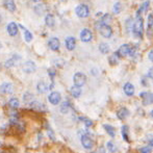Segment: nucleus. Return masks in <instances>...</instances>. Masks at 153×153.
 Masks as SVG:
<instances>
[{"instance_id":"f257e3e1","label":"nucleus","mask_w":153,"mask_h":153,"mask_svg":"<svg viewBox=\"0 0 153 153\" xmlns=\"http://www.w3.org/2000/svg\"><path fill=\"white\" fill-rule=\"evenodd\" d=\"M132 33L135 38L142 39V36H143V34H144V21H143V18H142V17H139V18L137 19V21L134 22V24H133Z\"/></svg>"},{"instance_id":"f03ea898","label":"nucleus","mask_w":153,"mask_h":153,"mask_svg":"<svg viewBox=\"0 0 153 153\" xmlns=\"http://www.w3.org/2000/svg\"><path fill=\"white\" fill-rule=\"evenodd\" d=\"M75 12H76V15L79 18H87L90 15L89 6L85 5V4H79V5L75 8Z\"/></svg>"},{"instance_id":"7ed1b4c3","label":"nucleus","mask_w":153,"mask_h":153,"mask_svg":"<svg viewBox=\"0 0 153 153\" xmlns=\"http://www.w3.org/2000/svg\"><path fill=\"white\" fill-rule=\"evenodd\" d=\"M73 81H74V85H76V87L80 88L85 83V81H87V77H85V75L83 74V73L78 72L74 75V77H73Z\"/></svg>"},{"instance_id":"20e7f679","label":"nucleus","mask_w":153,"mask_h":153,"mask_svg":"<svg viewBox=\"0 0 153 153\" xmlns=\"http://www.w3.org/2000/svg\"><path fill=\"white\" fill-rule=\"evenodd\" d=\"M29 107H30L31 109H33V111H42V113L47 109L46 105H45L44 103L40 102V101H31V102L29 103Z\"/></svg>"},{"instance_id":"39448f33","label":"nucleus","mask_w":153,"mask_h":153,"mask_svg":"<svg viewBox=\"0 0 153 153\" xmlns=\"http://www.w3.org/2000/svg\"><path fill=\"white\" fill-rule=\"evenodd\" d=\"M36 66L32 61H27L22 65V70L24 71L25 73H28V74L33 73L34 71H36Z\"/></svg>"},{"instance_id":"423d86ee","label":"nucleus","mask_w":153,"mask_h":153,"mask_svg":"<svg viewBox=\"0 0 153 153\" xmlns=\"http://www.w3.org/2000/svg\"><path fill=\"white\" fill-rule=\"evenodd\" d=\"M99 31H100L101 36L105 39H109L111 36V34H113V29H111V27L106 24L102 25V26L99 28Z\"/></svg>"},{"instance_id":"0eeeda50","label":"nucleus","mask_w":153,"mask_h":153,"mask_svg":"<svg viewBox=\"0 0 153 153\" xmlns=\"http://www.w3.org/2000/svg\"><path fill=\"white\" fill-rule=\"evenodd\" d=\"M81 144H82L83 148H85V149H92L93 146H94V142L91 139V137L88 134H83L81 137Z\"/></svg>"},{"instance_id":"6e6552de","label":"nucleus","mask_w":153,"mask_h":153,"mask_svg":"<svg viewBox=\"0 0 153 153\" xmlns=\"http://www.w3.org/2000/svg\"><path fill=\"white\" fill-rule=\"evenodd\" d=\"M49 101H50L51 104L53 105H57L62 100V97H61V94L59 92H52L48 97Z\"/></svg>"},{"instance_id":"1a4fd4ad","label":"nucleus","mask_w":153,"mask_h":153,"mask_svg":"<svg viewBox=\"0 0 153 153\" xmlns=\"http://www.w3.org/2000/svg\"><path fill=\"white\" fill-rule=\"evenodd\" d=\"M93 38V33L92 31L90 30V29L88 28H85L82 29L80 32V40L82 41V42H90V41L92 40Z\"/></svg>"},{"instance_id":"9d476101","label":"nucleus","mask_w":153,"mask_h":153,"mask_svg":"<svg viewBox=\"0 0 153 153\" xmlns=\"http://www.w3.org/2000/svg\"><path fill=\"white\" fill-rule=\"evenodd\" d=\"M141 98L143 99V102L145 105L153 104V93H141Z\"/></svg>"},{"instance_id":"9b49d317","label":"nucleus","mask_w":153,"mask_h":153,"mask_svg":"<svg viewBox=\"0 0 153 153\" xmlns=\"http://www.w3.org/2000/svg\"><path fill=\"white\" fill-rule=\"evenodd\" d=\"M48 46L51 50L56 51L59 49V46H61V43H59V40L57 38H51L48 42Z\"/></svg>"},{"instance_id":"f8f14e48","label":"nucleus","mask_w":153,"mask_h":153,"mask_svg":"<svg viewBox=\"0 0 153 153\" xmlns=\"http://www.w3.org/2000/svg\"><path fill=\"white\" fill-rule=\"evenodd\" d=\"M65 44H66V48L68 49V50L72 51L75 49V46H76V40H75V38H73V36H68V38L66 39V41H65Z\"/></svg>"},{"instance_id":"ddd939ff","label":"nucleus","mask_w":153,"mask_h":153,"mask_svg":"<svg viewBox=\"0 0 153 153\" xmlns=\"http://www.w3.org/2000/svg\"><path fill=\"white\" fill-rule=\"evenodd\" d=\"M152 33H153V14H149L147 20V34L149 38H151Z\"/></svg>"},{"instance_id":"4468645a","label":"nucleus","mask_w":153,"mask_h":153,"mask_svg":"<svg viewBox=\"0 0 153 153\" xmlns=\"http://www.w3.org/2000/svg\"><path fill=\"white\" fill-rule=\"evenodd\" d=\"M7 32L10 36H15L18 33V25L15 22H10L7 25Z\"/></svg>"},{"instance_id":"2eb2a0df","label":"nucleus","mask_w":153,"mask_h":153,"mask_svg":"<svg viewBox=\"0 0 153 153\" xmlns=\"http://www.w3.org/2000/svg\"><path fill=\"white\" fill-rule=\"evenodd\" d=\"M13 91H14L13 85H10V83H8V82L2 83L1 87H0V92L3 93V94H12Z\"/></svg>"},{"instance_id":"dca6fc26","label":"nucleus","mask_w":153,"mask_h":153,"mask_svg":"<svg viewBox=\"0 0 153 153\" xmlns=\"http://www.w3.org/2000/svg\"><path fill=\"white\" fill-rule=\"evenodd\" d=\"M129 49H130V46H129L128 44L122 45V46L119 48V50H118V54L120 55V57L126 56V55H128V53H129Z\"/></svg>"},{"instance_id":"f3484780","label":"nucleus","mask_w":153,"mask_h":153,"mask_svg":"<svg viewBox=\"0 0 153 153\" xmlns=\"http://www.w3.org/2000/svg\"><path fill=\"white\" fill-rule=\"evenodd\" d=\"M149 5H150V1H149V0H148V1H145L144 3H142V5L140 6V8L137 10V18L141 17V14H142V13L148 12V8H149Z\"/></svg>"},{"instance_id":"a211bd4d","label":"nucleus","mask_w":153,"mask_h":153,"mask_svg":"<svg viewBox=\"0 0 153 153\" xmlns=\"http://www.w3.org/2000/svg\"><path fill=\"white\" fill-rule=\"evenodd\" d=\"M3 4L6 10H10V12H15V10H16L15 0H3Z\"/></svg>"},{"instance_id":"6ab92c4d","label":"nucleus","mask_w":153,"mask_h":153,"mask_svg":"<svg viewBox=\"0 0 153 153\" xmlns=\"http://www.w3.org/2000/svg\"><path fill=\"white\" fill-rule=\"evenodd\" d=\"M124 92H125V94H126L127 96H132V95L134 94V87H133L132 83H130V82L125 83Z\"/></svg>"},{"instance_id":"aec40b11","label":"nucleus","mask_w":153,"mask_h":153,"mask_svg":"<svg viewBox=\"0 0 153 153\" xmlns=\"http://www.w3.org/2000/svg\"><path fill=\"white\" fill-rule=\"evenodd\" d=\"M129 115V111L127 108H125V107H122V108H120L119 111H117V117L119 118L120 120H124L126 119L127 117H128Z\"/></svg>"},{"instance_id":"412c9836","label":"nucleus","mask_w":153,"mask_h":153,"mask_svg":"<svg viewBox=\"0 0 153 153\" xmlns=\"http://www.w3.org/2000/svg\"><path fill=\"white\" fill-rule=\"evenodd\" d=\"M45 23L48 27H53L55 24V20H54V17L53 15L51 14H48L46 17H45Z\"/></svg>"},{"instance_id":"4be33fe9","label":"nucleus","mask_w":153,"mask_h":153,"mask_svg":"<svg viewBox=\"0 0 153 153\" xmlns=\"http://www.w3.org/2000/svg\"><path fill=\"white\" fill-rule=\"evenodd\" d=\"M36 90H38L39 93H45V92H47L49 90V87L45 82L40 81V82L36 85Z\"/></svg>"},{"instance_id":"5701e85b","label":"nucleus","mask_w":153,"mask_h":153,"mask_svg":"<svg viewBox=\"0 0 153 153\" xmlns=\"http://www.w3.org/2000/svg\"><path fill=\"white\" fill-rule=\"evenodd\" d=\"M70 93H71V95L74 97V98H78V97L81 95V89L79 87H76V85H74V87L71 88Z\"/></svg>"},{"instance_id":"b1692460","label":"nucleus","mask_w":153,"mask_h":153,"mask_svg":"<svg viewBox=\"0 0 153 153\" xmlns=\"http://www.w3.org/2000/svg\"><path fill=\"white\" fill-rule=\"evenodd\" d=\"M46 10H47V6L42 3L38 4V5L34 7V12H36V14H38V15H43L44 12H46Z\"/></svg>"},{"instance_id":"393cba45","label":"nucleus","mask_w":153,"mask_h":153,"mask_svg":"<svg viewBox=\"0 0 153 153\" xmlns=\"http://www.w3.org/2000/svg\"><path fill=\"white\" fill-rule=\"evenodd\" d=\"M120 61V55L118 52H115L109 56V64L111 65H117Z\"/></svg>"},{"instance_id":"a878e982","label":"nucleus","mask_w":153,"mask_h":153,"mask_svg":"<svg viewBox=\"0 0 153 153\" xmlns=\"http://www.w3.org/2000/svg\"><path fill=\"white\" fill-rule=\"evenodd\" d=\"M103 127H104L105 131H106V132L109 134V137H115L116 131H115V128H114L113 126H111V125H107V124H104V125H103Z\"/></svg>"},{"instance_id":"bb28decb","label":"nucleus","mask_w":153,"mask_h":153,"mask_svg":"<svg viewBox=\"0 0 153 153\" xmlns=\"http://www.w3.org/2000/svg\"><path fill=\"white\" fill-rule=\"evenodd\" d=\"M20 59V57L17 56V55H14V57L7 59V61L5 62V64H4L5 68H12V67H14L15 66V62H16V59Z\"/></svg>"},{"instance_id":"cd10ccee","label":"nucleus","mask_w":153,"mask_h":153,"mask_svg":"<svg viewBox=\"0 0 153 153\" xmlns=\"http://www.w3.org/2000/svg\"><path fill=\"white\" fill-rule=\"evenodd\" d=\"M21 28L24 30V38H25V41H26L27 43H30L32 41V33L29 30H27V29H25L24 27L22 26V25H20Z\"/></svg>"},{"instance_id":"c85d7f7f","label":"nucleus","mask_w":153,"mask_h":153,"mask_svg":"<svg viewBox=\"0 0 153 153\" xmlns=\"http://www.w3.org/2000/svg\"><path fill=\"white\" fill-rule=\"evenodd\" d=\"M99 50H100V52L103 53V54H106V53H108L109 52L108 44H106V43H101V44L99 45Z\"/></svg>"},{"instance_id":"c756f323","label":"nucleus","mask_w":153,"mask_h":153,"mask_svg":"<svg viewBox=\"0 0 153 153\" xmlns=\"http://www.w3.org/2000/svg\"><path fill=\"white\" fill-rule=\"evenodd\" d=\"M99 21H100L101 24H102V25H104V24L108 25V23L111 21V16L109 14H105V15H103L102 18H101Z\"/></svg>"},{"instance_id":"7c9ffc66","label":"nucleus","mask_w":153,"mask_h":153,"mask_svg":"<svg viewBox=\"0 0 153 153\" xmlns=\"http://www.w3.org/2000/svg\"><path fill=\"white\" fill-rule=\"evenodd\" d=\"M70 108H71V105H70V103L68 102V101H66V102H64L62 104V106H61V111L62 114H67V113H69L70 111Z\"/></svg>"},{"instance_id":"2f4dec72","label":"nucleus","mask_w":153,"mask_h":153,"mask_svg":"<svg viewBox=\"0 0 153 153\" xmlns=\"http://www.w3.org/2000/svg\"><path fill=\"white\" fill-rule=\"evenodd\" d=\"M8 104H10V106L12 108H18L20 106V102H19V100L17 98H12L8 101Z\"/></svg>"},{"instance_id":"473e14b6","label":"nucleus","mask_w":153,"mask_h":153,"mask_svg":"<svg viewBox=\"0 0 153 153\" xmlns=\"http://www.w3.org/2000/svg\"><path fill=\"white\" fill-rule=\"evenodd\" d=\"M23 100L26 103H30L33 100V95L30 94V93H25L24 96H23Z\"/></svg>"},{"instance_id":"72a5a7b5","label":"nucleus","mask_w":153,"mask_h":153,"mask_svg":"<svg viewBox=\"0 0 153 153\" xmlns=\"http://www.w3.org/2000/svg\"><path fill=\"white\" fill-rule=\"evenodd\" d=\"M122 135H123V139L125 140L126 142L129 141L128 139V127L126 126V125H124V126L122 127Z\"/></svg>"},{"instance_id":"f704fd0d","label":"nucleus","mask_w":153,"mask_h":153,"mask_svg":"<svg viewBox=\"0 0 153 153\" xmlns=\"http://www.w3.org/2000/svg\"><path fill=\"white\" fill-rule=\"evenodd\" d=\"M121 8H122V5L120 2H116L114 4V7H113V10H114V14H119L121 12Z\"/></svg>"},{"instance_id":"c9c22d12","label":"nucleus","mask_w":153,"mask_h":153,"mask_svg":"<svg viewBox=\"0 0 153 153\" xmlns=\"http://www.w3.org/2000/svg\"><path fill=\"white\" fill-rule=\"evenodd\" d=\"M106 146H107V149H108L111 152H115L116 150H117V147H116L115 144H114L113 142H108Z\"/></svg>"},{"instance_id":"e433bc0d","label":"nucleus","mask_w":153,"mask_h":153,"mask_svg":"<svg viewBox=\"0 0 153 153\" xmlns=\"http://www.w3.org/2000/svg\"><path fill=\"white\" fill-rule=\"evenodd\" d=\"M132 27H133V24H132V21H131V19H127L126 21V28H127V31H130L132 30Z\"/></svg>"},{"instance_id":"4c0bfd02","label":"nucleus","mask_w":153,"mask_h":153,"mask_svg":"<svg viewBox=\"0 0 153 153\" xmlns=\"http://www.w3.org/2000/svg\"><path fill=\"white\" fill-rule=\"evenodd\" d=\"M140 151H141V153H151L152 149H151V147H149V146H146V147L141 148Z\"/></svg>"},{"instance_id":"58836bf2","label":"nucleus","mask_w":153,"mask_h":153,"mask_svg":"<svg viewBox=\"0 0 153 153\" xmlns=\"http://www.w3.org/2000/svg\"><path fill=\"white\" fill-rule=\"evenodd\" d=\"M137 53V47H130V49H129V53L128 55H130V56H133V55Z\"/></svg>"},{"instance_id":"ea45409f","label":"nucleus","mask_w":153,"mask_h":153,"mask_svg":"<svg viewBox=\"0 0 153 153\" xmlns=\"http://www.w3.org/2000/svg\"><path fill=\"white\" fill-rule=\"evenodd\" d=\"M47 132H48V135H49V137H50L51 140H54L55 137H54V133L52 132V130L50 129V127H48L47 128Z\"/></svg>"},{"instance_id":"a19ab883","label":"nucleus","mask_w":153,"mask_h":153,"mask_svg":"<svg viewBox=\"0 0 153 153\" xmlns=\"http://www.w3.org/2000/svg\"><path fill=\"white\" fill-rule=\"evenodd\" d=\"M82 121L85 122V125L87 127H91L93 125V122L91 121V120H89V119H82Z\"/></svg>"},{"instance_id":"79ce46f5","label":"nucleus","mask_w":153,"mask_h":153,"mask_svg":"<svg viewBox=\"0 0 153 153\" xmlns=\"http://www.w3.org/2000/svg\"><path fill=\"white\" fill-rule=\"evenodd\" d=\"M48 74L51 78H53V77L55 76V70L54 69H48Z\"/></svg>"},{"instance_id":"37998d69","label":"nucleus","mask_w":153,"mask_h":153,"mask_svg":"<svg viewBox=\"0 0 153 153\" xmlns=\"http://www.w3.org/2000/svg\"><path fill=\"white\" fill-rule=\"evenodd\" d=\"M148 57H149V59L153 62V49L152 50L149 51V54H148Z\"/></svg>"},{"instance_id":"c03bdc74","label":"nucleus","mask_w":153,"mask_h":153,"mask_svg":"<svg viewBox=\"0 0 153 153\" xmlns=\"http://www.w3.org/2000/svg\"><path fill=\"white\" fill-rule=\"evenodd\" d=\"M148 76H149L151 79H153V67L149 70V72H148Z\"/></svg>"},{"instance_id":"a18cd8bd","label":"nucleus","mask_w":153,"mask_h":153,"mask_svg":"<svg viewBox=\"0 0 153 153\" xmlns=\"http://www.w3.org/2000/svg\"><path fill=\"white\" fill-rule=\"evenodd\" d=\"M98 153H105L104 148H103V147H100V148H99V151H98Z\"/></svg>"},{"instance_id":"49530a36","label":"nucleus","mask_w":153,"mask_h":153,"mask_svg":"<svg viewBox=\"0 0 153 153\" xmlns=\"http://www.w3.org/2000/svg\"><path fill=\"white\" fill-rule=\"evenodd\" d=\"M31 1H33V2H39V1H41V0H31Z\"/></svg>"},{"instance_id":"de8ad7c7","label":"nucleus","mask_w":153,"mask_h":153,"mask_svg":"<svg viewBox=\"0 0 153 153\" xmlns=\"http://www.w3.org/2000/svg\"><path fill=\"white\" fill-rule=\"evenodd\" d=\"M150 144H151V145H152V147H153V141H151V142H150Z\"/></svg>"},{"instance_id":"09e8293b","label":"nucleus","mask_w":153,"mask_h":153,"mask_svg":"<svg viewBox=\"0 0 153 153\" xmlns=\"http://www.w3.org/2000/svg\"><path fill=\"white\" fill-rule=\"evenodd\" d=\"M0 21H1V16H0Z\"/></svg>"},{"instance_id":"8fccbe9b","label":"nucleus","mask_w":153,"mask_h":153,"mask_svg":"<svg viewBox=\"0 0 153 153\" xmlns=\"http://www.w3.org/2000/svg\"><path fill=\"white\" fill-rule=\"evenodd\" d=\"M152 116H153V111H152Z\"/></svg>"}]
</instances>
